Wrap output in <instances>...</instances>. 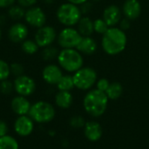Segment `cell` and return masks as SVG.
Segmentation results:
<instances>
[{
  "instance_id": "cell-1",
  "label": "cell",
  "mask_w": 149,
  "mask_h": 149,
  "mask_svg": "<svg viewBox=\"0 0 149 149\" xmlns=\"http://www.w3.org/2000/svg\"><path fill=\"white\" fill-rule=\"evenodd\" d=\"M127 44L126 32L118 27H109L102 35L101 47L103 51L111 56H115L122 52Z\"/></svg>"
},
{
  "instance_id": "cell-2",
  "label": "cell",
  "mask_w": 149,
  "mask_h": 149,
  "mask_svg": "<svg viewBox=\"0 0 149 149\" xmlns=\"http://www.w3.org/2000/svg\"><path fill=\"white\" fill-rule=\"evenodd\" d=\"M109 99L106 93L98 89H91L85 95L83 100V107L85 111L93 117H100L103 115L108 106Z\"/></svg>"
},
{
  "instance_id": "cell-3",
  "label": "cell",
  "mask_w": 149,
  "mask_h": 149,
  "mask_svg": "<svg viewBox=\"0 0 149 149\" xmlns=\"http://www.w3.org/2000/svg\"><path fill=\"white\" fill-rule=\"evenodd\" d=\"M58 65L67 72H75L83 67L84 58L82 54L75 48L62 49L57 58Z\"/></svg>"
},
{
  "instance_id": "cell-4",
  "label": "cell",
  "mask_w": 149,
  "mask_h": 149,
  "mask_svg": "<svg viewBox=\"0 0 149 149\" xmlns=\"http://www.w3.org/2000/svg\"><path fill=\"white\" fill-rule=\"evenodd\" d=\"M35 123L46 124L53 120L56 115L54 107L45 100H38L31 104L29 114Z\"/></svg>"
},
{
  "instance_id": "cell-5",
  "label": "cell",
  "mask_w": 149,
  "mask_h": 149,
  "mask_svg": "<svg viewBox=\"0 0 149 149\" xmlns=\"http://www.w3.org/2000/svg\"><path fill=\"white\" fill-rule=\"evenodd\" d=\"M57 19L65 27H72L77 24L82 17L79 6L71 3H64L58 6L56 11Z\"/></svg>"
},
{
  "instance_id": "cell-6",
  "label": "cell",
  "mask_w": 149,
  "mask_h": 149,
  "mask_svg": "<svg viewBox=\"0 0 149 149\" xmlns=\"http://www.w3.org/2000/svg\"><path fill=\"white\" fill-rule=\"evenodd\" d=\"M74 86L82 91L91 90L98 79L96 71L89 66L81 67L72 75Z\"/></svg>"
},
{
  "instance_id": "cell-7",
  "label": "cell",
  "mask_w": 149,
  "mask_h": 149,
  "mask_svg": "<svg viewBox=\"0 0 149 149\" xmlns=\"http://www.w3.org/2000/svg\"><path fill=\"white\" fill-rule=\"evenodd\" d=\"M82 36L79 31L72 27H65L58 34L57 41L62 49L76 48L81 40Z\"/></svg>"
},
{
  "instance_id": "cell-8",
  "label": "cell",
  "mask_w": 149,
  "mask_h": 149,
  "mask_svg": "<svg viewBox=\"0 0 149 149\" xmlns=\"http://www.w3.org/2000/svg\"><path fill=\"white\" fill-rule=\"evenodd\" d=\"M14 85V91L17 93V95L29 97L34 93L36 91V82L35 80L25 74L18 76L15 78L13 81Z\"/></svg>"
},
{
  "instance_id": "cell-9",
  "label": "cell",
  "mask_w": 149,
  "mask_h": 149,
  "mask_svg": "<svg viewBox=\"0 0 149 149\" xmlns=\"http://www.w3.org/2000/svg\"><path fill=\"white\" fill-rule=\"evenodd\" d=\"M58 34L54 27L51 25H44L38 28L34 35V40L39 48H45L52 45L57 39Z\"/></svg>"
},
{
  "instance_id": "cell-10",
  "label": "cell",
  "mask_w": 149,
  "mask_h": 149,
  "mask_svg": "<svg viewBox=\"0 0 149 149\" xmlns=\"http://www.w3.org/2000/svg\"><path fill=\"white\" fill-rule=\"evenodd\" d=\"M24 18L30 26L38 29L45 25L46 23V15L45 11L38 6L26 9Z\"/></svg>"
},
{
  "instance_id": "cell-11",
  "label": "cell",
  "mask_w": 149,
  "mask_h": 149,
  "mask_svg": "<svg viewBox=\"0 0 149 149\" xmlns=\"http://www.w3.org/2000/svg\"><path fill=\"white\" fill-rule=\"evenodd\" d=\"M15 133L20 137L30 136L35 128V122L29 115L17 116L13 124Z\"/></svg>"
},
{
  "instance_id": "cell-12",
  "label": "cell",
  "mask_w": 149,
  "mask_h": 149,
  "mask_svg": "<svg viewBox=\"0 0 149 149\" xmlns=\"http://www.w3.org/2000/svg\"><path fill=\"white\" fill-rule=\"evenodd\" d=\"M29 31L27 26L20 22H16L8 31V38L14 44H21L27 38Z\"/></svg>"
},
{
  "instance_id": "cell-13",
  "label": "cell",
  "mask_w": 149,
  "mask_h": 149,
  "mask_svg": "<svg viewBox=\"0 0 149 149\" xmlns=\"http://www.w3.org/2000/svg\"><path fill=\"white\" fill-rule=\"evenodd\" d=\"M63 75L61 67L55 64H49L42 70V78L49 85H57Z\"/></svg>"
},
{
  "instance_id": "cell-14",
  "label": "cell",
  "mask_w": 149,
  "mask_h": 149,
  "mask_svg": "<svg viewBox=\"0 0 149 149\" xmlns=\"http://www.w3.org/2000/svg\"><path fill=\"white\" fill-rule=\"evenodd\" d=\"M31 107V104L27 97L17 95L10 101V108L12 112L17 116L28 115Z\"/></svg>"
},
{
  "instance_id": "cell-15",
  "label": "cell",
  "mask_w": 149,
  "mask_h": 149,
  "mask_svg": "<svg viewBox=\"0 0 149 149\" xmlns=\"http://www.w3.org/2000/svg\"><path fill=\"white\" fill-rule=\"evenodd\" d=\"M102 18L109 27H114L122 18V11L119 6L111 4L104 10Z\"/></svg>"
},
{
  "instance_id": "cell-16",
  "label": "cell",
  "mask_w": 149,
  "mask_h": 149,
  "mask_svg": "<svg viewBox=\"0 0 149 149\" xmlns=\"http://www.w3.org/2000/svg\"><path fill=\"white\" fill-rule=\"evenodd\" d=\"M141 4L139 0H126L122 6V14L130 21L137 19L141 14Z\"/></svg>"
},
{
  "instance_id": "cell-17",
  "label": "cell",
  "mask_w": 149,
  "mask_h": 149,
  "mask_svg": "<svg viewBox=\"0 0 149 149\" xmlns=\"http://www.w3.org/2000/svg\"><path fill=\"white\" fill-rule=\"evenodd\" d=\"M84 134L86 138L93 142L98 141L102 136V127L97 121H88L86 122L84 126Z\"/></svg>"
},
{
  "instance_id": "cell-18",
  "label": "cell",
  "mask_w": 149,
  "mask_h": 149,
  "mask_svg": "<svg viewBox=\"0 0 149 149\" xmlns=\"http://www.w3.org/2000/svg\"><path fill=\"white\" fill-rule=\"evenodd\" d=\"M77 49L81 54H85V55H93V53L96 52L97 49H98V44L95 41V39H93L91 37H82L80 42L79 43V45H77V47L75 48Z\"/></svg>"
},
{
  "instance_id": "cell-19",
  "label": "cell",
  "mask_w": 149,
  "mask_h": 149,
  "mask_svg": "<svg viewBox=\"0 0 149 149\" xmlns=\"http://www.w3.org/2000/svg\"><path fill=\"white\" fill-rule=\"evenodd\" d=\"M55 104L61 109H68L73 102V97L71 92L58 91L55 95Z\"/></svg>"
},
{
  "instance_id": "cell-20",
  "label": "cell",
  "mask_w": 149,
  "mask_h": 149,
  "mask_svg": "<svg viewBox=\"0 0 149 149\" xmlns=\"http://www.w3.org/2000/svg\"><path fill=\"white\" fill-rule=\"evenodd\" d=\"M77 25H78L77 30L79 31V32L82 37H91L94 32L93 21L88 17H82L79 19Z\"/></svg>"
},
{
  "instance_id": "cell-21",
  "label": "cell",
  "mask_w": 149,
  "mask_h": 149,
  "mask_svg": "<svg viewBox=\"0 0 149 149\" xmlns=\"http://www.w3.org/2000/svg\"><path fill=\"white\" fill-rule=\"evenodd\" d=\"M123 93V86L119 82H112L109 85V87L107 88L106 94L109 100H115L120 98V96Z\"/></svg>"
},
{
  "instance_id": "cell-22",
  "label": "cell",
  "mask_w": 149,
  "mask_h": 149,
  "mask_svg": "<svg viewBox=\"0 0 149 149\" xmlns=\"http://www.w3.org/2000/svg\"><path fill=\"white\" fill-rule=\"evenodd\" d=\"M58 91H68L71 92L75 86H74V82H73V78L72 75H63L58 84L56 85Z\"/></svg>"
},
{
  "instance_id": "cell-23",
  "label": "cell",
  "mask_w": 149,
  "mask_h": 149,
  "mask_svg": "<svg viewBox=\"0 0 149 149\" xmlns=\"http://www.w3.org/2000/svg\"><path fill=\"white\" fill-rule=\"evenodd\" d=\"M0 149H19V144L16 138L6 134L0 138Z\"/></svg>"
},
{
  "instance_id": "cell-24",
  "label": "cell",
  "mask_w": 149,
  "mask_h": 149,
  "mask_svg": "<svg viewBox=\"0 0 149 149\" xmlns=\"http://www.w3.org/2000/svg\"><path fill=\"white\" fill-rule=\"evenodd\" d=\"M25 10L18 4H13L10 8H8V16L10 18L15 21H18L24 17Z\"/></svg>"
},
{
  "instance_id": "cell-25",
  "label": "cell",
  "mask_w": 149,
  "mask_h": 149,
  "mask_svg": "<svg viewBox=\"0 0 149 149\" xmlns=\"http://www.w3.org/2000/svg\"><path fill=\"white\" fill-rule=\"evenodd\" d=\"M21 49L25 54L32 55V54H35L38 51L39 46L38 45L35 40L26 38L24 41L21 43Z\"/></svg>"
},
{
  "instance_id": "cell-26",
  "label": "cell",
  "mask_w": 149,
  "mask_h": 149,
  "mask_svg": "<svg viewBox=\"0 0 149 149\" xmlns=\"http://www.w3.org/2000/svg\"><path fill=\"white\" fill-rule=\"evenodd\" d=\"M59 53V51L57 47L49 45L45 48H43L41 52V57L45 61H51L58 58Z\"/></svg>"
},
{
  "instance_id": "cell-27",
  "label": "cell",
  "mask_w": 149,
  "mask_h": 149,
  "mask_svg": "<svg viewBox=\"0 0 149 149\" xmlns=\"http://www.w3.org/2000/svg\"><path fill=\"white\" fill-rule=\"evenodd\" d=\"M108 28L109 26L104 21L103 18H96L93 21V30L98 34L103 35L108 30Z\"/></svg>"
},
{
  "instance_id": "cell-28",
  "label": "cell",
  "mask_w": 149,
  "mask_h": 149,
  "mask_svg": "<svg viewBox=\"0 0 149 149\" xmlns=\"http://www.w3.org/2000/svg\"><path fill=\"white\" fill-rule=\"evenodd\" d=\"M10 76V65L3 59L0 58V81L8 79Z\"/></svg>"
},
{
  "instance_id": "cell-29",
  "label": "cell",
  "mask_w": 149,
  "mask_h": 149,
  "mask_svg": "<svg viewBox=\"0 0 149 149\" xmlns=\"http://www.w3.org/2000/svg\"><path fill=\"white\" fill-rule=\"evenodd\" d=\"M14 91V85L9 79L0 81V93L3 95H10Z\"/></svg>"
},
{
  "instance_id": "cell-30",
  "label": "cell",
  "mask_w": 149,
  "mask_h": 149,
  "mask_svg": "<svg viewBox=\"0 0 149 149\" xmlns=\"http://www.w3.org/2000/svg\"><path fill=\"white\" fill-rule=\"evenodd\" d=\"M10 75H13L15 78L23 75L24 72V67L19 62L11 63L10 65Z\"/></svg>"
},
{
  "instance_id": "cell-31",
  "label": "cell",
  "mask_w": 149,
  "mask_h": 149,
  "mask_svg": "<svg viewBox=\"0 0 149 149\" xmlns=\"http://www.w3.org/2000/svg\"><path fill=\"white\" fill-rule=\"evenodd\" d=\"M69 124L73 128H81V127H84L86 121H85L83 117L79 116V115H75L70 119Z\"/></svg>"
},
{
  "instance_id": "cell-32",
  "label": "cell",
  "mask_w": 149,
  "mask_h": 149,
  "mask_svg": "<svg viewBox=\"0 0 149 149\" xmlns=\"http://www.w3.org/2000/svg\"><path fill=\"white\" fill-rule=\"evenodd\" d=\"M96 89L101 91V92H104L106 93L107 88L109 87V85H110V82L107 79H105V78H102V79H97L96 81Z\"/></svg>"
},
{
  "instance_id": "cell-33",
  "label": "cell",
  "mask_w": 149,
  "mask_h": 149,
  "mask_svg": "<svg viewBox=\"0 0 149 149\" xmlns=\"http://www.w3.org/2000/svg\"><path fill=\"white\" fill-rule=\"evenodd\" d=\"M38 0H17V4L24 9H28V8L35 6Z\"/></svg>"
},
{
  "instance_id": "cell-34",
  "label": "cell",
  "mask_w": 149,
  "mask_h": 149,
  "mask_svg": "<svg viewBox=\"0 0 149 149\" xmlns=\"http://www.w3.org/2000/svg\"><path fill=\"white\" fill-rule=\"evenodd\" d=\"M9 132V127L5 120H0V138L8 134Z\"/></svg>"
},
{
  "instance_id": "cell-35",
  "label": "cell",
  "mask_w": 149,
  "mask_h": 149,
  "mask_svg": "<svg viewBox=\"0 0 149 149\" xmlns=\"http://www.w3.org/2000/svg\"><path fill=\"white\" fill-rule=\"evenodd\" d=\"M119 24H120L119 28H120L122 31H127V30H128L130 28V24H130V20L129 19L124 17V18H121V20L120 21Z\"/></svg>"
},
{
  "instance_id": "cell-36",
  "label": "cell",
  "mask_w": 149,
  "mask_h": 149,
  "mask_svg": "<svg viewBox=\"0 0 149 149\" xmlns=\"http://www.w3.org/2000/svg\"><path fill=\"white\" fill-rule=\"evenodd\" d=\"M16 2H17V0H0V8L1 9L10 8Z\"/></svg>"
},
{
  "instance_id": "cell-37",
  "label": "cell",
  "mask_w": 149,
  "mask_h": 149,
  "mask_svg": "<svg viewBox=\"0 0 149 149\" xmlns=\"http://www.w3.org/2000/svg\"><path fill=\"white\" fill-rule=\"evenodd\" d=\"M67 2L79 6V5H81V4H83V3L88 2V0H67Z\"/></svg>"
},
{
  "instance_id": "cell-38",
  "label": "cell",
  "mask_w": 149,
  "mask_h": 149,
  "mask_svg": "<svg viewBox=\"0 0 149 149\" xmlns=\"http://www.w3.org/2000/svg\"><path fill=\"white\" fill-rule=\"evenodd\" d=\"M42 1L46 4H51V3H52L54 2V0H42Z\"/></svg>"
},
{
  "instance_id": "cell-39",
  "label": "cell",
  "mask_w": 149,
  "mask_h": 149,
  "mask_svg": "<svg viewBox=\"0 0 149 149\" xmlns=\"http://www.w3.org/2000/svg\"><path fill=\"white\" fill-rule=\"evenodd\" d=\"M2 39V31H1V28H0V41Z\"/></svg>"
},
{
  "instance_id": "cell-40",
  "label": "cell",
  "mask_w": 149,
  "mask_h": 149,
  "mask_svg": "<svg viewBox=\"0 0 149 149\" xmlns=\"http://www.w3.org/2000/svg\"><path fill=\"white\" fill-rule=\"evenodd\" d=\"M93 1H94V2H98V1H100V0H93Z\"/></svg>"
}]
</instances>
